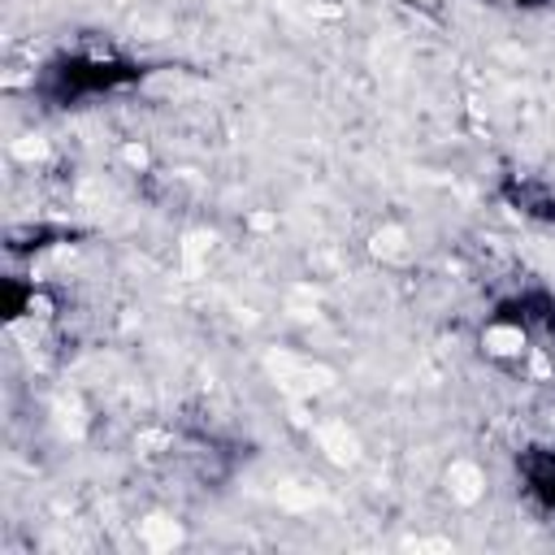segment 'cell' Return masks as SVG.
Listing matches in <instances>:
<instances>
[{
  "label": "cell",
  "mask_w": 555,
  "mask_h": 555,
  "mask_svg": "<svg viewBox=\"0 0 555 555\" xmlns=\"http://www.w3.org/2000/svg\"><path fill=\"white\" fill-rule=\"evenodd\" d=\"M143 69L139 65H121V61H61L52 65V95L65 104V100H78L87 91H104V87H117V82H130L139 78Z\"/></svg>",
  "instance_id": "cell-1"
},
{
  "label": "cell",
  "mask_w": 555,
  "mask_h": 555,
  "mask_svg": "<svg viewBox=\"0 0 555 555\" xmlns=\"http://www.w3.org/2000/svg\"><path fill=\"white\" fill-rule=\"evenodd\" d=\"M520 477H525V490H529L542 507H555V451L529 447V451L520 455Z\"/></svg>",
  "instance_id": "cell-2"
},
{
  "label": "cell",
  "mask_w": 555,
  "mask_h": 555,
  "mask_svg": "<svg viewBox=\"0 0 555 555\" xmlns=\"http://www.w3.org/2000/svg\"><path fill=\"white\" fill-rule=\"evenodd\" d=\"M499 321L503 325H542V330H555V304L546 295H525V299H512L499 308Z\"/></svg>",
  "instance_id": "cell-3"
},
{
  "label": "cell",
  "mask_w": 555,
  "mask_h": 555,
  "mask_svg": "<svg viewBox=\"0 0 555 555\" xmlns=\"http://www.w3.org/2000/svg\"><path fill=\"white\" fill-rule=\"evenodd\" d=\"M503 195H507L516 208H525V212H533V217H542V221H555V199H551L542 186H529V182H507V186H503Z\"/></svg>",
  "instance_id": "cell-4"
},
{
  "label": "cell",
  "mask_w": 555,
  "mask_h": 555,
  "mask_svg": "<svg viewBox=\"0 0 555 555\" xmlns=\"http://www.w3.org/2000/svg\"><path fill=\"white\" fill-rule=\"evenodd\" d=\"M525 4H542V0H525Z\"/></svg>",
  "instance_id": "cell-5"
}]
</instances>
